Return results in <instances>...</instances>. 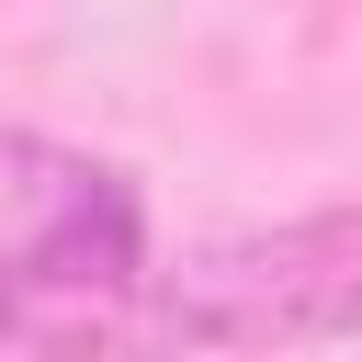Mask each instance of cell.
Wrapping results in <instances>:
<instances>
[{"label": "cell", "instance_id": "cell-1", "mask_svg": "<svg viewBox=\"0 0 362 362\" xmlns=\"http://www.w3.org/2000/svg\"><path fill=\"white\" fill-rule=\"evenodd\" d=\"M147 192L136 170L0 124V351L113 339L147 305Z\"/></svg>", "mask_w": 362, "mask_h": 362}, {"label": "cell", "instance_id": "cell-2", "mask_svg": "<svg viewBox=\"0 0 362 362\" xmlns=\"http://www.w3.org/2000/svg\"><path fill=\"white\" fill-rule=\"evenodd\" d=\"M136 317L181 351H328V339H362V204L226 226V238L181 249L170 272H147Z\"/></svg>", "mask_w": 362, "mask_h": 362}]
</instances>
